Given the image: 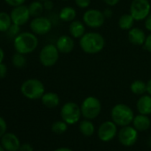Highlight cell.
I'll return each mask as SVG.
<instances>
[{
  "label": "cell",
  "instance_id": "28",
  "mask_svg": "<svg viewBox=\"0 0 151 151\" xmlns=\"http://www.w3.org/2000/svg\"><path fill=\"white\" fill-rule=\"evenodd\" d=\"M68 126V124L61 119V120H57L54 123H52L51 129H52V132H54L55 134L60 135L67 132Z\"/></svg>",
  "mask_w": 151,
  "mask_h": 151
},
{
  "label": "cell",
  "instance_id": "26",
  "mask_svg": "<svg viewBox=\"0 0 151 151\" xmlns=\"http://www.w3.org/2000/svg\"><path fill=\"white\" fill-rule=\"evenodd\" d=\"M29 10L30 13L31 17H37V16H41L45 8H44V4L40 0H37V1H33L29 4Z\"/></svg>",
  "mask_w": 151,
  "mask_h": 151
},
{
  "label": "cell",
  "instance_id": "41",
  "mask_svg": "<svg viewBox=\"0 0 151 151\" xmlns=\"http://www.w3.org/2000/svg\"><path fill=\"white\" fill-rule=\"evenodd\" d=\"M4 59H5V51L0 46V63L4 62Z\"/></svg>",
  "mask_w": 151,
  "mask_h": 151
},
{
  "label": "cell",
  "instance_id": "8",
  "mask_svg": "<svg viewBox=\"0 0 151 151\" xmlns=\"http://www.w3.org/2000/svg\"><path fill=\"white\" fill-rule=\"evenodd\" d=\"M151 13V5L148 0H132L130 5V14L136 22L145 20Z\"/></svg>",
  "mask_w": 151,
  "mask_h": 151
},
{
  "label": "cell",
  "instance_id": "19",
  "mask_svg": "<svg viewBox=\"0 0 151 151\" xmlns=\"http://www.w3.org/2000/svg\"><path fill=\"white\" fill-rule=\"evenodd\" d=\"M132 124V126L138 132H144V131H147L150 127L151 120L147 115L138 114L134 116V118Z\"/></svg>",
  "mask_w": 151,
  "mask_h": 151
},
{
  "label": "cell",
  "instance_id": "15",
  "mask_svg": "<svg viewBox=\"0 0 151 151\" xmlns=\"http://www.w3.org/2000/svg\"><path fill=\"white\" fill-rule=\"evenodd\" d=\"M56 47L58 48L60 53L68 54L70 53L75 47V41L74 38L69 35H61L59 37L55 43Z\"/></svg>",
  "mask_w": 151,
  "mask_h": 151
},
{
  "label": "cell",
  "instance_id": "35",
  "mask_svg": "<svg viewBox=\"0 0 151 151\" xmlns=\"http://www.w3.org/2000/svg\"><path fill=\"white\" fill-rule=\"evenodd\" d=\"M144 26H145V29L151 32V13L147 15V17L144 20Z\"/></svg>",
  "mask_w": 151,
  "mask_h": 151
},
{
  "label": "cell",
  "instance_id": "1",
  "mask_svg": "<svg viewBox=\"0 0 151 151\" xmlns=\"http://www.w3.org/2000/svg\"><path fill=\"white\" fill-rule=\"evenodd\" d=\"M105 43L104 37L101 33L94 31L86 32L79 39L81 50L87 54H97L101 52L105 47Z\"/></svg>",
  "mask_w": 151,
  "mask_h": 151
},
{
  "label": "cell",
  "instance_id": "43",
  "mask_svg": "<svg viewBox=\"0 0 151 151\" xmlns=\"http://www.w3.org/2000/svg\"><path fill=\"white\" fill-rule=\"evenodd\" d=\"M0 151H6V149L3 147V146L1 145V143H0Z\"/></svg>",
  "mask_w": 151,
  "mask_h": 151
},
{
  "label": "cell",
  "instance_id": "33",
  "mask_svg": "<svg viewBox=\"0 0 151 151\" xmlns=\"http://www.w3.org/2000/svg\"><path fill=\"white\" fill-rule=\"evenodd\" d=\"M26 0H5V2L11 7L19 6L22 5H24Z\"/></svg>",
  "mask_w": 151,
  "mask_h": 151
},
{
  "label": "cell",
  "instance_id": "42",
  "mask_svg": "<svg viewBox=\"0 0 151 151\" xmlns=\"http://www.w3.org/2000/svg\"><path fill=\"white\" fill-rule=\"evenodd\" d=\"M53 151H73L71 148H69V147H58V148H56L55 150H53Z\"/></svg>",
  "mask_w": 151,
  "mask_h": 151
},
{
  "label": "cell",
  "instance_id": "21",
  "mask_svg": "<svg viewBox=\"0 0 151 151\" xmlns=\"http://www.w3.org/2000/svg\"><path fill=\"white\" fill-rule=\"evenodd\" d=\"M77 17V11L72 6H64L59 13V18L64 22H71Z\"/></svg>",
  "mask_w": 151,
  "mask_h": 151
},
{
  "label": "cell",
  "instance_id": "23",
  "mask_svg": "<svg viewBox=\"0 0 151 151\" xmlns=\"http://www.w3.org/2000/svg\"><path fill=\"white\" fill-rule=\"evenodd\" d=\"M135 22L136 21L131 14H124L118 19V27L122 30H130L132 28H133Z\"/></svg>",
  "mask_w": 151,
  "mask_h": 151
},
{
  "label": "cell",
  "instance_id": "24",
  "mask_svg": "<svg viewBox=\"0 0 151 151\" xmlns=\"http://www.w3.org/2000/svg\"><path fill=\"white\" fill-rule=\"evenodd\" d=\"M130 90L134 95L141 96L147 93V83L139 79L134 80L130 86Z\"/></svg>",
  "mask_w": 151,
  "mask_h": 151
},
{
  "label": "cell",
  "instance_id": "37",
  "mask_svg": "<svg viewBox=\"0 0 151 151\" xmlns=\"http://www.w3.org/2000/svg\"><path fill=\"white\" fill-rule=\"evenodd\" d=\"M19 151H34L33 147L29 143H23L21 145Z\"/></svg>",
  "mask_w": 151,
  "mask_h": 151
},
{
  "label": "cell",
  "instance_id": "27",
  "mask_svg": "<svg viewBox=\"0 0 151 151\" xmlns=\"http://www.w3.org/2000/svg\"><path fill=\"white\" fill-rule=\"evenodd\" d=\"M12 64L14 68H22L26 66L27 64V59L25 54L20 53V52H16L13 55L12 59H11Z\"/></svg>",
  "mask_w": 151,
  "mask_h": 151
},
{
  "label": "cell",
  "instance_id": "14",
  "mask_svg": "<svg viewBox=\"0 0 151 151\" xmlns=\"http://www.w3.org/2000/svg\"><path fill=\"white\" fill-rule=\"evenodd\" d=\"M1 145L6 151H19L22 144L16 134L13 132H6L1 138Z\"/></svg>",
  "mask_w": 151,
  "mask_h": 151
},
{
  "label": "cell",
  "instance_id": "7",
  "mask_svg": "<svg viewBox=\"0 0 151 151\" xmlns=\"http://www.w3.org/2000/svg\"><path fill=\"white\" fill-rule=\"evenodd\" d=\"M60 57V52L55 45L47 44L42 47L39 52V61L45 68L54 66Z\"/></svg>",
  "mask_w": 151,
  "mask_h": 151
},
{
  "label": "cell",
  "instance_id": "32",
  "mask_svg": "<svg viewBox=\"0 0 151 151\" xmlns=\"http://www.w3.org/2000/svg\"><path fill=\"white\" fill-rule=\"evenodd\" d=\"M6 130H7V124L2 116H0V139L6 132Z\"/></svg>",
  "mask_w": 151,
  "mask_h": 151
},
{
  "label": "cell",
  "instance_id": "6",
  "mask_svg": "<svg viewBox=\"0 0 151 151\" xmlns=\"http://www.w3.org/2000/svg\"><path fill=\"white\" fill-rule=\"evenodd\" d=\"M60 113L61 119L68 125L78 123L82 116L80 106L73 101H68L64 103L60 108Z\"/></svg>",
  "mask_w": 151,
  "mask_h": 151
},
{
  "label": "cell",
  "instance_id": "29",
  "mask_svg": "<svg viewBox=\"0 0 151 151\" xmlns=\"http://www.w3.org/2000/svg\"><path fill=\"white\" fill-rule=\"evenodd\" d=\"M6 33H7V36L9 37H12L14 39L19 33H21V26L13 23L11 25V27L9 28V29L7 30Z\"/></svg>",
  "mask_w": 151,
  "mask_h": 151
},
{
  "label": "cell",
  "instance_id": "5",
  "mask_svg": "<svg viewBox=\"0 0 151 151\" xmlns=\"http://www.w3.org/2000/svg\"><path fill=\"white\" fill-rule=\"evenodd\" d=\"M80 109L84 118L93 120L100 116L102 106L101 101L97 97L88 96L82 101Z\"/></svg>",
  "mask_w": 151,
  "mask_h": 151
},
{
  "label": "cell",
  "instance_id": "31",
  "mask_svg": "<svg viewBox=\"0 0 151 151\" xmlns=\"http://www.w3.org/2000/svg\"><path fill=\"white\" fill-rule=\"evenodd\" d=\"M7 73H8V68L6 64L4 62H1L0 63V80L4 79L7 76Z\"/></svg>",
  "mask_w": 151,
  "mask_h": 151
},
{
  "label": "cell",
  "instance_id": "16",
  "mask_svg": "<svg viewBox=\"0 0 151 151\" xmlns=\"http://www.w3.org/2000/svg\"><path fill=\"white\" fill-rule=\"evenodd\" d=\"M127 36H128L129 42L132 45H137V46L143 45L145 43L146 37H147L143 29H141L140 28H138V27H133L130 30H128Z\"/></svg>",
  "mask_w": 151,
  "mask_h": 151
},
{
  "label": "cell",
  "instance_id": "13",
  "mask_svg": "<svg viewBox=\"0 0 151 151\" xmlns=\"http://www.w3.org/2000/svg\"><path fill=\"white\" fill-rule=\"evenodd\" d=\"M10 16H11L13 23L19 25L21 27L25 25L27 22H29L31 17L29 10V6L25 5L13 7L10 12Z\"/></svg>",
  "mask_w": 151,
  "mask_h": 151
},
{
  "label": "cell",
  "instance_id": "4",
  "mask_svg": "<svg viewBox=\"0 0 151 151\" xmlns=\"http://www.w3.org/2000/svg\"><path fill=\"white\" fill-rule=\"evenodd\" d=\"M22 94L31 101L40 100L45 93V88L42 81L37 78H29L21 86Z\"/></svg>",
  "mask_w": 151,
  "mask_h": 151
},
{
  "label": "cell",
  "instance_id": "30",
  "mask_svg": "<svg viewBox=\"0 0 151 151\" xmlns=\"http://www.w3.org/2000/svg\"><path fill=\"white\" fill-rule=\"evenodd\" d=\"M75 4L80 9H86L91 5V0H75Z\"/></svg>",
  "mask_w": 151,
  "mask_h": 151
},
{
  "label": "cell",
  "instance_id": "45",
  "mask_svg": "<svg viewBox=\"0 0 151 151\" xmlns=\"http://www.w3.org/2000/svg\"><path fill=\"white\" fill-rule=\"evenodd\" d=\"M40 1H42V2H44V1H46V0H40Z\"/></svg>",
  "mask_w": 151,
  "mask_h": 151
},
{
  "label": "cell",
  "instance_id": "10",
  "mask_svg": "<svg viewBox=\"0 0 151 151\" xmlns=\"http://www.w3.org/2000/svg\"><path fill=\"white\" fill-rule=\"evenodd\" d=\"M29 28L31 32H33L37 36H44L51 31L52 28V23L49 18L41 15L34 17L30 21Z\"/></svg>",
  "mask_w": 151,
  "mask_h": 151
},
{
  "label": "cell",
  "instance_id": "25",
  "mask_svg": "<svg viewBox=\"0 0 151 151\" xmlns=\"http://www.w3.org/2000/svg\"><path fill=\"white\" fill-rule=\"evenodd\" d=\"M13 24L10 14L6 12H0V32L6 33Z\"/></svg>",
  "mask_w": 151,
  "mask_h": 151
},
{
  "label": "cell",
  "instance_id": "36",
  "mask_svg": "<svg viewBox=\"0 0 151 151\" xmlns=\"http://www.w3.org/2000/svg\"><path fill=\"white\" fill-rule=\"evenodd\" d=\"M43 4H44V8L46 11H51L54 7V4H53V2L52 1V0H46V1L43 2Z\"/></svg>",
  "mask_w": 151,
  "mask_h": 151
},
{
  "label": "cell",
  "instance_id": "2",
  "mask_svg": "<svg viewBox=\"0 0 151 151\" xmlns=\"http://www.w3.org/2000/svg\"><path fill=\"white\" fill-rule=\"evenodd\" d=\"M38 46V38L36 34L29 31L19 33L14 38V48L16 52L22 54L32 53Z\"/></svg>",
  "mask_w": 151,
  "mask_h": 151
},
{
  "label": "cell",
  "instance_id": "40",
  "mask_svg": "<svg viewBox=\"0 0 151 151\" xmlns=\"http://www.w3.org/2000/svg\"><path fill=\"white\" fill-rule=\"evenodd\" d=\"M147 93L151 96V78L147 82Z\"/></svg>",
  "mask_w": 151,
  "mask_h": 151
},
{
  "label": "cell",
  "instance_id": "3",
  "mask_svg": "<svg viewBox=\"0 0 151 151\" xmlns=\"http://www.w3.org/2000/svg\"><path fill=\"white\" fill-rule=\"evenodd\" d=\"M134 116L133 110L128 105L124 103L116 104L110 112L111 120L117 126L121 127L130 125L132 123Z\"/></svg>",
  "mask_w": 151,
  "mask_h": 151
},
{
  "label": "cell",
  "instance_id": "38",
  "mask_svg": "<svg viewBox=\"0 0 151 151\" xmlns=\"http://www.w3.org/2000/svg\"><path fill=\"white\" fill-rule=\"evenodd\" d=\"M102 1L109 6H115L120 2V0H102Z\"/></svg>",
  "mask_w": 151,
  "mask_h": 151
},
{
  "label": "cell",
  "instance_id": "9",
  "mask_svg": "<svg viewBox=\"0 0 151 151\" xmlns=\"http://www.w3.org/2000/svg\"><path fill=\"white\" fill-rule=\"evenodd\" d=\"M106 17L103 12L98 9H88L83 14V22L86 27L91 29L101 28L105 22Z\"/></svg>",
  "mask_w": 151,
  "mask_h": 151
},
{
  "label": "cell",
  "instance_id": "11",
  "mask_svg": "<svg viewBox=\"0 0 151 151\" xmlns=\"http://www.w3.org/2000/svg\"><path fill=\"white\" fill-rule=\"evenodd\" d=\"M138 131L132 125L123 126L117 132L118 141L124 147L133 146L138 139Z\"/></svg>",
  "mask_w": 151,
  "mask_h": 151
},
{
  "label": "cell",
  "instance_id": "20",
  "mask_svg": "<svg viewBox=\"0 0 151 151\" xmlns=\"http://www.w3.org/2000/svg\"><path fill=\"white\" fill-rule=\"evenodd\" d=\"M40 100L42 104L47 109H55L60 105V99L59 95L53 92L45 93Z\"/></svg>",
  "mask_w": 151,
  "mask_h": 151
},
{
  "label": "cell",
  "instance_id": "44",
  "mask_svg": "<svg viewBox=\"0 0 151 151\" xmlns=\"http://www.w3.org/2000/svg\"><path fill=\"white\" fill-rule=\"evenodd\" d=\"M61 1H69V0H61Z\"/></svg>",
  "mask_w": 151,
  "mask_h": 151
},
{
  "label": "cell",
  "instance_id": "39",
  "mask_svg": "<svg viewBox=\"0 0 151 151\" xmlns=\"http://www.w3.org/2000/svg\"><path fill=\"white\" fill-rule=\"evenodd\" d=\"M103 14H104V16L106 17V19H107V18L109 19V18L112 17L113 12H112V10H111L110 8H107V9H105V10L103 11Z\"/></svg>",
  "mask_w": 151,
  "mask_h": 151
},
{
  "label": "cell",
  "instance_id": "34",
  "mask_svg": "<svg viewBox=\"0 0 151 151\" xmlns=\"http://www.w3.org/2000/svg\"><path fill=\"white\" fill-rule=\"evenodd\" d=\"M143 46H144V48H145V50H146V51H147L148 52H150V53H151V32H150V34H149V35H147V37H146V40H145V43H144Z\"/></svg>",
  "mask_w": 151,
  "mask_h": 151
},
{
  "label": "cell",
  "instance_id": "18",
  "mask_svg": "<svg viewBox=\"0 0 151 151\" xmlns=\"http://www.w3.org/2000/svg\"><path fill=\"white\" fill-rule=\"evenodd\" d=\"M68 32L69 35L73 38H81L86 34V24L84 22L74 20L69 23L68 26Z\"/></svg>",
  "mask_w": 151,
  "mask_h": 151
},
{
  "label": "cell",
  "instance_id": "12",
  "mask_svg": "<svg viewBox=\"0 0 151 151\" xmlns=\"http://www.w3.org/2000/svg\"><path fill=\"white\" fill-rule=\"evenodd\" d=\"M117 125L112 120L103 122L97 130L98 138L103 142L111 141L116 136H117Z\"/></svg>",
  "mask_w": 151,
  "mask_h": 151
},
{
  "label": "cell",
  "instance_id": "17",
  "mask_svg": "<svg viewBox=\"0 0 151 151\" xmlns=\"http://www.w3.org/2000/svg\"><path fill=\"white\" fill-rule=\"evenodd\" d=\"M136 109L139 114L150 115L151 114V96L149 94H143L139 96L136 102Z\"/></svg>",
  "mask_w": 151,
  "mask_h": 151
},
{
  "label": "cell",
  "instance_id": "22",
  "mask_svg": "<svg viewBox=\"0 0 151 151\" xmlns=\"http://www.w3.org/2000/svg\"><path fill=\"white\" fill-rule=\"evenodd\" d=\"M79 131L80 132L86 136V137H90L92 135H93L94 132H95V126L93 124V123L92 122V120L90 119H83L79 122V125H78Z\"/></svg>",
  "mask_w": 151,
  "mask_h": 151
}]
</instances>
